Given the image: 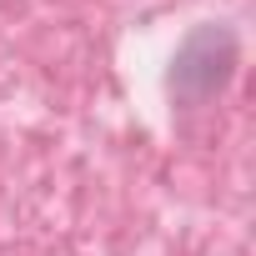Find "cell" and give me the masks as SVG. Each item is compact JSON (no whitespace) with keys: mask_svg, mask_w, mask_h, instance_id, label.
<instances>
[{"mask_svg":"<svg viewBox=\"0 0 256 256\" xmlns=\"http://www.w3.org/2000/svg\"><path fill=\"white\" fill-rule=\"evenodd\" d=\"M236 60H241V40H236L231 26H196V30L181 40L176 60H171V100H176L181 110L211 106V100L231 86Z\"/></svg>","mask_w":256,"mask_h":256,"instance_id":"cell-1","label":"cell"}]
</instances>
